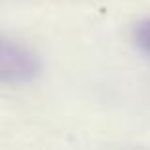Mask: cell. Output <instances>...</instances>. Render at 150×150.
I'll list each match as a JSON object with an SVG mask.
<instances>
[{
  "label": "cell",
  "mask_w": 150,
  "mask_h": 150,
  "mask_svg": "<svg viewBox=\"0 0 150 150\" xmlns=\"http://www.w3.org/2000/svg\"><path fill=\"white\" fill-rule=\"evenodd\" d=\"M42 63L36 51L19 40H0V78L6 84L23 86L40 74Z\"/></svg>",
  "instance_id": "cell-1"
},
{
  "label": "cell",
  "mask_w": 150,
  "mask_h": 150,
  "mask_svg": "<svg viewBox=\"0 0 150 150\" xmlns=\"http://www.w3.org/2000/svg\"><path fill=\"white\" fill-rule=\"evenodd\" d=\"M131 36L137 48L150 57V17H144L139 23H135Z\"/></svg>",
  "instance_id": "cell-2"
}]
</instances>
